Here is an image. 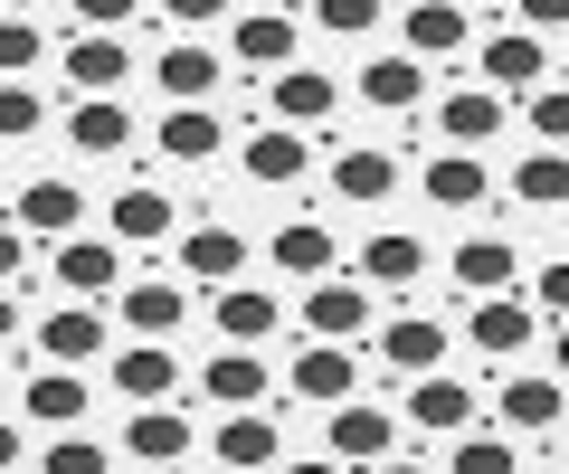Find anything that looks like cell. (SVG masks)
Instances as JSON below:
<instances>
[{
	"label": "cell",
	"instance_id": "cell-55",
	"mask_svg": "<svg viewBox=\"0 0 569 474\" xmlns=\"http://www.w3.org/2000/svg\"><path fill=\"white\" fill-rule=\"evenodd\" d=\"M0 390H10V380H0Z\"/></svg>",
	"mask_w": 569,
	"mask_h": 474
},
{
	"label": "cell",
	"instance_id": "cell-30",
	"mask_svg": "<svg viewBox=\"0 0 569 474\" xmlns=\"http://www.w3.org/2000/svg\"><path fill=\"white\" fill-rule=\"evenodd\" d=\"M418 190H427V200H437V209H485V162H475V152H437V162H427L418 171Z\"/></svg>",
	"mask_w": 569,
	"mask_h": 474
},
{
	"label": "cell",
	"instance_id": "cell-35",
	"mask_svg": "<svg viewBox=\"0 0 569 474\" xmlns=\"http://www.w3.org/2000/svg\"><path fill=\"white\" fill-rule=\"evenodd\" d=\"M104 228H114V238H142V248H152V238H171V200H162V190H114Z\"/></svg>",
	"mask_w": 569,
	"mask_h": 474
},
{
	"label": "cell",
	"instance_id": "cell-42",
	"mask_svg": "<svg viewBox=\"0 0 569 474\" xmlns=\"http://www.w3.org/2000/svg\"><path fill=\"white\" fill-rule=\"evenodd\" d=\"M313 20H323L332 39H370V29H380V0H323Z\"/></svg>",
	"mask_w": 569,
	"mask_h": 474
},
{
	"label": "cell",
	"instance_id": "cell-23",
	"mask_svg": "<svg viewBox=\"0 0 569 474\" xmlns=\"http://www.w3.org/2000/svg\"><path fill=\"white\" fill-rule=\"evenodd\" d=\"M10 219H20L29 238H77V228H86V190L77 181H29Z\"/></svg>",
	"mask_w": 569,
	"mask_h": 474
},
{
	"label": "cell",
	"instance_id": "cell-2",
	"mask_svg": "<svg viewBox=\"0 0 569 474\" xmlns=\"http://www.w3.org/2000/svg\"><path fill=\"white\" fill-rule=\"evenodd\" d=\"M58 294L67 304H104V294H123V256H114V238H58Z\"/></svg>",
	"mask_w": 569,
	"mask_h": 474
},
{
	"label": "cell",
	"instance_id": "cell-47",
	"mask_svg": "<svg viewBox=\"0 0 569 474\" xmlns=\"http://www.w3.org/2000/svg\"><path fill=\"white\" fill-rule=\"evenodd\" d=\"M541 313H569V256H550V266H541Z\"/></svg>",
	"mask_w": 569,
	"mask_h": 474
},
{
	"label": "cell",
	"instance_id": "cell-24",
	"mask_svg": "<svg viewBox=\"0 0 569 474\" xmlns=\"http://www.w3.org/2000/svg\"><path fill=\"white\" fill-rule=\"evenodd\" d=\"M209 323H219L228 342H247V351H257L266 332L284 323V304H276V294H266V285H247V275H238V285H219V304H209Z\"/></svg>",
	"mask_w": 569,
	"mask_h": 474
},
{
	"label": "cell",
	"instance_id": "cell-46",
	"mask_svg": "<svg viewBox=\"0 0 569 474\" xmlns=\"http://www.w3.org/2000/svg\"><path fill=\"white\" fill-rule=\"evenodd\" d=\"M512 10H522V29H541V39L569 29V0H512Z\"/></svg>",
	"mask_w": 569,
	"mask_h": 474
},
{
	"label": "cell",
	"instance_id": "cell-27",
	"mask_svg": "<svg viewBox=\"0 0 569 474\" xmlns=\"http://www.w3.org/2000/svg\"><path fill=\"white\" fill-rule=\"evenodd\" d=\"M305 162H313V152H305V133H295V124H266V133H247V181H266V190H295V181H305Z\"/></svg>",
	"mask_w": 569,
	"mask_h": 474
},
{
	"label": "cell",
	"instance_id": "cell-49",
	"mask_svg": "<svg viewBox=\"0 0 569 474\" xmlns=\"http://www.w3.org/2000/svg\"><path fill=\"white\" fill-rule=\"evenodd\" d=\"M10 332H20V294L0 285V342H10Z\"/></svg>",
	"mask_w": 569,
	"mask_h": 474
},
{
	"label": "cell",
	"instance_id": "cell-5",
	"mask_svg": "<svg viewBox=\"0 0 569 474\" xmlns=\"http://www.w3.org/2000/svg\"><path fill=\"white\" fill-rule=\"evenodd\" d=\"M284 390L313 399V409H342V399L361 390V371H351V342H305V351H295V371H284Z\"/></svg>",
	"mask_w": 569,
	"mask_h": 474
},
{
	"label": "cell",
	"instance_id": "cell-14",
	"mask_svg": "<svg viewBox=\"0 0 569 474\" xmlns=\"http://www.w3.org/2000/svg\"><path fill=\"white\" fill-rule=\"evenodd\" d=\"M408 427H427V436H466L475 427V390L456 371H427L418 390H408Z\"/></svg>",
	"mask_w": 569,
	"mask_h": 474
},
{
	"label": "cell",
	"instance_id": "cell-45",
	"mask_svg": "<svg viewBox=\"0 0 569 474\" xmlns=\"http://www.w3.org/2000/svg\"><path fill=\"white\" fill-rule=\"evenodd\" d=\"M162 20L171 29H209V20H228V0H162Z\"/></svg>",
	"mask_w": 569,
	"mask_h": 474
},
{
	"label": "cell",
	"instance_id": "cell-17",
	"mask_svg": "<svg viewBox=\"0 0 569 474\" xmlns=\"http://www.w3.org/2000/svg\"><path fill=\"white\" fill-rule=\"evenodd\" d=\"M209 455H219L228 474H257V465H276V455H284V436H276V417H266V409H228V427L209 436Z\"/></svg>",
	"mask_w": 569,
	"mask_h": 474
},
{
	"label": "cell",
	"instance_id": "cell-25",
	"mask_svg": "<svg viewBox=\"0 0 569 474\" xmlns=\"http://www.w3.org/2000/svg\"><path fill=\"white\" fill-rule=\"evenodd\" d=\"M171 256H181V275H200V285H238L247 275V238L238 228H190Z\"/></svg>",
	"mask_w": 569,
	"mask_h": 474
},
{
	"label": "cell",
	"instance_id": "cell-31",
	"mask_svg": "<svg viewBox=\"0 0 569 474\" xmlns=\"http://www.w3.org/2000/svg\"><path fill=\"white\" fill-rule=\"evenodd\" d=\"M493 409H503L512 436H550V427H560V390H550V380H503Z\"/></svg>",
	"mask_w": 569,
	"mask_h": 474
},
{
	"label": "cell",
	"instance_id": "cell-28",
	"mask_svg": "<svg viewBox=\"0 0 569 474\" xmlns=\"http://www.w3.org/2000/svg\"><path fill=\"white\" fill-rule=\"evenodd\" d=\"M123 455H133V465H181V455H190V417L181 409H133Z\"/></svg>",
	"mask_w": 569,
	"mask_h": 474
},
{
	"label": "cell",
	"instance_id": "cell-54",
	"mask_svg": "<svg viewBox=\"0 0 569 474\" xmlns=\"http://www.w3.org/2000/svg\"><path fill=\"white\" fill-rule=\"evenodd\" d=\"M550 474H569V465H550Z\"/></svg>",
	"mask_w": 569,
	"mask_h": 474
},
{
	"label": "cell",
	"instance_id": "cell-48",
	"mask_svg": "<svg viewBox=\"0 0 569 474\" xmlns=\"http://www.w3.org/2000/svg\"><path fill=\"white\" fill-rule=\"evenodd\" d=\"M20 465V427H10V417H0V474Z\"/></svg>",
	"mask_w": 569,
	"mask_h": 474
},
{
	"label": "cell",
	"instance_id": "cell-3",
	"mask_svg": "<svg viewBox=\"0 0 569 474\" xmlns=\"http://www.w3.org/2000/svg\"><path fill=\"white\" fill-rule=\"evenodd\" d=\"M531 332H541V313H531L522 294H475V313H466V342L485 351V361H522Z\"/></svg>",
	"mask_w": 569,
	"mask_h": 474
},
{
	"label": "cell",
	"instance_id": "cell-44",
	"mask_svg": "<svg viewBox=\"0 0 569 474\" xmlns=\"http://www.w3.org/2000/svg\"><path fill=\"white\" fill-rule=\"evenodd\" d=\"M20 266H29V228L0 219V285H20Z\"/></svg>",
	"mask_w": 569,
	"mask_h": 474
},
{
	"label": "cell",
	"instance_id": "cell-40",
	"mask_svg": "<svg viewBox=\"0 0 569 474\" xmlns=\"http://www.w3.org/2000/svg\"><path fill=\"white\" fill-rule=\"evenodd\" d=\"M48 124V95L39 85H0V143H29Z\"/></svg>",
	"mask_w": 569,
	"mask_h": 474
},
{
	"label": "cell",
	"instance_id": "cell-26",
	"mask_svg": "<svg viewBox=\"0 0 569 474\" xmlns=\"http://www.w3.org/2000/svg\"><path fill=\"white\" fill-rule=\"evenodd\" d=\"M541 77H550L541 29H493L485 39V85H541Z\"/></svg>",
	"mask_w": 569,
	"mask_h": 474
},
{
	"label": "cell",
	"instance_id": "cell-53",
	"mask_svg": "<svg viewBox=\"0 0 569 474\" xmlns=\"http://www.w3.org/2000/svg\"><path fill=\"white\" fill-rule=\"evenodd\" d=\"M0 10H20V20H29V10H39V0H0Z\"/></svg>",
	"mask_w": 569,
	"mask_h": 474
},
{
	"label": "cell",
	"instance_id": "cell-15",
	"mask_svg": "<svg viewBox=\"0 0 569 474\" xmlns=\"http://www.w3.org/2000/svg\"><path fill=\"white\" fill-rule=\"evenodd\" d=\"M58 67H67V85H77V95H114L133 58H123V39H114V29H77Z\"/></svg>",
	"mask_w": 569,
	"mask_h": 474
},
{
	"label": "cell",
	"instance_id": "cell-43",
	"mask_svg": "<svg viewBox=\"0 0 569 474\" xmlns=\"http://www.w3.org/2000/svg\"><path fill=\"white\" fill-rule=\"evenodd\" d=\"M67 10H77V29H123L142 0H67Z\"/></svg>",
	"mask_w": 569,
	"mask_h": 474
},
{
	"label": "cell",
	"instance_id": "cell-20",
	"mask_svg": "<svg viewBox=\"0 0 569 474\" xmlns=\"http://www.w3.org/2000/svg\"><path fill=\"white\" fill-rule=\"evenodd\" d=\"M67 143H77L86 162H114V152L133 143V114H123V95H77V114H67Z\"/></svg>",
	"mask_w": 569,
	"mask_h": 474
},
{
	"label": "cell",
	"instance_id": "cell-36",
	"mask_svg": "<svg viewBox=\"0 0 569 474\" xmlns=\"http://www.w3.org/2000/svg\"><path fill=\"white\" fill-rule=\"evenodd\" d=\"M512 200L522 209H569V152H531V162L512 171Z\"/></svg>",
	"mask_w": 569,
	"mask_h": 474
},
{
	"label": "cell",
	"instance_id": "cell-16",
	"mask_svg": "<svg viewBox=\"0 0 569 474\" xmlns=\"http://www.w3.org/2000/svg\"><path fill=\"white\" fill-rule=\"evenodd\" d=\"M20 409L39 417L48 436H67V427H86V409H96V390H86L77 371H58V361H48V371H39V380L20 390Z\"/></svg>",
	"mask_w": 569,
	"mask_h": 474
},
{
	"label": "cell",
	"instance_id": "cell-51",
	"mask_svg": "<svg viewBox=\"0 0 569 474\" xmlns=\"http://www.w3.org/2000/svg\"><path fill=\"white\" fill-rule=\"evenodd\" d=\"M284 474H342V455H313V465H284Z\"/></svg>",
	"mask_w": 569,
	"mask_h": 474
},
{
	"label": "cell",
	"instance_id": "cell-11",
	"mask_svg": "<svg viewBox=\"0 0 569 474\" xmlns=\"http://www.w3.org/2000/svg\"><path fill=\"white\" fill-rule=\"evenodd\" d=\"M380 361H389V371H408V380L447 371V323H427V313H389V323H380Z\"/></svg>",
	"mask_w": 569,
	"mask_h": 474
},
{
	"label": "cell",
	"instance_id": "cell-34",
	"mask_svg": "<svg viewBox=\"0 0 569 474\" xmlns=\"http://www.w3.org/2000/svg\"><path fill=\"white\" fill-rule=\"evenodd\" d=\"M361 275H370V285H399V294H408V285L427 275V248L389 228V238H370V248H361Z\"/></svg>",
	"mask_w": 569,
	"mask_h": 474
},
{
	"label": "cell",
	"instance_id": "cell-33",
	"mask_svg": "<svg viewBox=\"0 0 569 474\" xmlns=\"http://www.w3.org/2000/svg\"><path fill=\"white\" fill-rule=\"evenodd\" d=\"M456 285H466V304L475 294H512V248L503 238H466L456 248Z\"/></svg>",
	"mask_w": 569,
	"mask_h": 474
},
{
	"label": "cell",
	"instance_id": "cell-21",
	"mask_svg": "<svg viewBox=\"0 0 569 474\" xmlns=\"http://www.w3.org/2000/svg\"><path fill=\"white\" fill-rule=\"evenodd\" d=\"M266 390H276V380H266V361H257L247 342L209 351V371H200V399H219V409H257Z\"/></svg>",
	"mask_w": 569,
	"mask_h": 474
},
{
	"label": "cell",
	"instance_id": "cell-29",
	"mask_svg": "<svg viewBox=\"0 0 569 474\" xmlns=\"http://www.w3.org/2000/svg\"><path fill=\"white\" fill-rule=\"evenodd\" d=\"M266 256H276L284 275H305V285H323V275H332V238H323V219H284L276 238H266Z\"/></svg>",
	"mask_w": 569,
	"mask_h": 474
},
{
	"label": "cell",
	"instance_id": "cell-13",
	"mask_svg": "<svg viewBox=\"0 0 569 474\" xmlns=\"http://www.w3.org/2000/svg\"><path fill=\"white\" fill-rule=\"evenodd\" d=\"M114 313L133 323V342H171V332L190 323V304H181V285H171V275H142V285H123Z\"/></svg>",
	"mask_w": 569,
	"mask_h": 474
},
{
	"label": "cell",
	"instance_id": "cell-18",
	"mask_svg": "<svg viewBox=\"0 0 569 474\" xmlns=\"http://www.w3.org/2000/svg\"><path fill=\"white\" fill-rule=\"evenodd\" d=\"M266 95H276V124H332V104H342V85L323 77V67H276V85H266Z\"/></svg>",
	"mask_w": 569,
	"mask_h": 474
},
{
	"label": "cell",
	"instance_id": "cell-9",
	"mask_svg": "<svg viewBox=\"0 0 569 474\" xmlns=\"http://www.w3.org/2000/svg\"><path fill=\"white\" fill-rule=\"evenodd\" d=\"M295 48H305L295 10H238V29H228V58L238 67H295Z\"/></svg>",
	"mask_w": 569,
	"mask_h": 474
},
{
	"label": "cell",
	"instance_id": "cell-8",
	"mask_svg": "<svg viewBox=\"0 0 569 474\" xmlns=\"http://www.w3.org/2000/svg\"><path fill=\"white\" fill-rule=\"evenodd\" d=\"M351 85H361V104H380V114H408V104L427 95V58H408V48H370Z\"/></svg>",
	"mask_w": 569,
	"mask_h": 474
},
{
	"label": "cell",
	"instance_id": "cell-12",
	"mask_svg": "<svg viewBox=\"0 0 569 474\" xmlns=\"http://www.w3.org/2000/svg\"><path fill=\"white\" fill-rule=\"evenodd\" d=\"M437 133H447V152H485L493 133H503V95H493V85H456V95L437 104Z\"/></svg>",
	"mask_w": 569,
	"mask_h": 474
},
{
	"label": "cell",
	"instance_id": "cell-22",
	"mask_svg": "<svg viewBox=\"0 0 569 474\" xmlns=\"http://www.w3.org/2000/svg\"><path fill=\"white\" fill-rule=\"evenodd\" d=\"M332 190H342L351 209H380L389 190H399V152H380V143H351V152H332Z\"/></svg>",
	"mask_w": 569,
	"mask_h": 474
},
{
	"label": "cell",
	"instance_id": "cell-39",
	"mask_svg": "<svg viewBox=\"0 0 569 474\" xmlns=\"http://www.w3.org/2000/svg\"><path fill=\"white\" fill-rule=\"evenodd\" d=\"M531 133H541V152H569V85H531Z\"/></svg>",
	"mask_w": 569,
	"mask_h": 474
},
{
	"label": "cell",
	"instance_id": "cell-4",
	"mask_svg": "<svg viewBox=\"0 0 569 474\" xmlns=\"http://www.w3.org/2000/svg\"><path fill=\"white\" fill-rule=\"evenodd\" d=\"M399 48L408 58H456V48H475V10L466 0H408L399 10Z\"/></svg>",
	"mask_w": 569,
	"mask_h": 474
},
{
	"label": "cell",
	"instance_id": "cell-38",
	"mask_svg": "<svg viewBox=\"0 0 569 474\" xmlns=\"http://www.w3.org/2000/svg\"><path fill=\"white\" fill-rule=\"evenodd\" d=\"M522 455H512V436H456V455H447V474H512Z\"/></svg>",
	"mask_w": 569,
	"mask_h": 474
},
{
	"label": "cell",
	"instance_id": "cell-37",
	"mask_svg": "<svg viewBox=\"0 0 569 474\" xmlns=\"http://www.w3.org/2000/svg\"><path fill=\"white\" fill-rule=\"evenodd\" d=\"M48 58V39L20 20V10H0V85H29V67Z\"/></svg>",
	"mask_w": 569,
	"mask_h": 474
},
{
	"label": "cell",
	"instance_id": "cell-7",
	"mask_svg": "<svg viewBox=\"0 0 569 474\" xmlns=\"http://www.w3.org/2000/svg\"><path fill=\"white\" fill-rule=\"evenodd\" d=\"M295 313H305L313 342H361V332H370V294H361V285H342V275L305 285V304H295Z\"/></svg>",
	"mask_w": 569,
	"mask_h": 474
},
{
	"label": "cell",
	"instance_id": "cell-6",
	"mask_svg": "<svg viewBox=\"0 0 569 474\" xmlns=\"http://www.w3.org/2000/svg\"><path fill=\"white\" fill-rule=\"evenodd\" d=\"M399 446V417L389 409H361V399H342L323 427V455H342V465H380V455Z\"/></svg>",
	"mask_w": 569,
	"mask_h": 474
},
{
	"label": "cell",
	"instance_id": "cell-1",
	"mask_svg": "<svg viewBox=\"0 0 569 474\" xmlns=\"http://www.w3.org/2000/svg\"><path fill=\"white\" fill-rule=\"evenodd\" d=\"M104 371H114V390L133 399V409H181V351L171 342H133V351H114V361H104Z\"/></svg>",
	"mask_w": 569,
	"mask_h": 474
},
{
	"label": "cell",
	"instance_id": "cell-10",
	"mask_svg": "<svg viewBox=\"0 0 569 474\" xmlns=\"http://www.w3.org/2000/svg\"><path fill=\"white\" fill-rule=\"evenodd\" d=\"M39 351L58 361V371L104 361V313H96V304H58V313H39Z\"/></svg>",
	"mask_w": 569,
	"mask_h": 474
},
{
	"label": "cell",
	"instance_id": "cell-41",
	"mask_svg": "<svg viewBox=\"0 0 569 474\" xmlns=\"http://www.w3.org/2000/svg\"><path fill=\"white\" fill-rule=\"evenodd\" d=\"M39 474H104V446H96V436H86V427H67V436H48Z\"/></svg>",
	"mask_w": 569,
	"mask_h": 474
},
{
	"label": "cell",
	"instance_id": "cell-32",
	"mask_svg": "<svg viewBox=\"0 0 569 474\" xmlns=\"http://www.w3.org/2000/svg\"><path fill=\"white\" fill-rule=\"evenodd\" d=\"M209 85H219V48H200V39L162 48V95L171 104H209Z\"/></svg>",
	"mask_w": 569,
	"mask_h": 474
},
{
	"label": "cell",
	"instance_id": "cell-50",
	"mask_svg": "<svg viewBox=\"0 0 569 474\" xmlns=\"http://www.w3.org/2000/svg\"><path fill=\"white\" fill-rule=\"evenodd\" d=\"M550 371H560V380H569V323H560V332H550Z\"/></svg>",
	"mask_w": 569,
	"mask_h": 474
},
{
	"label": "cell",
	"instance_id": "cell-19",
	"mask_svg": "<svg viewBox=\"0 0 569 474\" xmlns=\"http://www.w3.org/2000/svg\"><path fill=\"white\" fill-rule=\"evenodd\" d=\"M152 143H162V162H219L228 124L209 114V104H162V133H152Z\"/></svg>",
	"mask_w": 569,
	"mask_h": 474
},
{
	"label": "cell",
	"instance_id": "cell-52",
	"mask_svg": "<svg viewBox=\"0 0 569 474\" xmlns=\"http://www.w3.org/2000/svg\"><path fill=\"white\" fill-rule=\"evenodd\" d=\"M370 474H427V465H389V455H380V465H370Z\"/></svg>",
	"mask_w": 569,
	"mask_h": 474
}]
</instances>
